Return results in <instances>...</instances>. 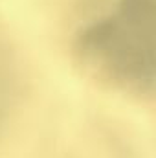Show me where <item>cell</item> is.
<instances>
[{
  "label": "cell",
  "mask_w": 156,
  "mask_h": 158,
  "mask_svg": "<svg viewBox=\"0 0 156 158\" xmlns=\"http://www.w3.org/2000/svg\"><path fill=\"white\" fill-rule=\"evenodd\" d=\"M7 74H6V64L0 59V116L7 107V96H9V81H7Z\"/></svg>",
  "instance_id": "obj_2"
},
{
  "label": "cell",
  "mask_w": 156,
  "mask_h": 158,
  "mask_svg": "<svg viewBox=\"0 0 156 158\" xmlns=\"http://www.w3.org/2000/svg\"><path fill=\"white\" fill-rule=\"evenodd\" d=\"M156 0H103L76 33L83 59L125 88L153 92Z\"/></svg>",
  "instance_id": "obj_1"
}]
</instances>
